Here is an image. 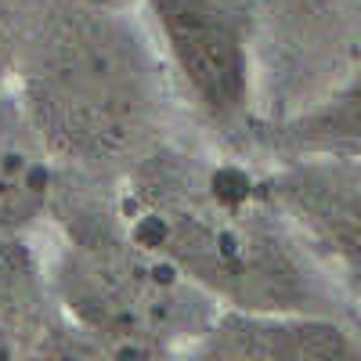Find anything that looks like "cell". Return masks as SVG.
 Wrapping results in <instances>:
<instances>
[{"mask_svg": "<svg viewBox=\"0 0 361 361\" xmlns=\"http://www.w3.org/2000/svg\"><path fill=\"white\" fill-rule=\"evenodd\" d=\"M130 238L228 311L347 314L343 286L267 195L264 177L177 137L112 185Z\"/></svg>", "mask_w": 361, "mask_h": 361, "instance_id": "obj_1", "label": "cell"}, {"mask_svg": "<svg viewBox=\"0 0 361 361\" xmlns=\"http://www.w3.org/2000/svg\"><path fill=\"white\" fill-rule=\"evenodd\" d=\"M8 87L69 173L116 180L188 123L141 11L18 0Z\"/></svg>", "mask_w": 361, "mask_h": 361, "instance_id": "obj_2", "label": "cell"}, {"mask_svg": "<svg viewBox=\"0 0 361 361\" xmlns=\"http://www.w3.org/2000/svg\"><path fill=\"white\" fill-rule=\"evenodd\" d=\"M112 185L105 177L54 170L44 224L58 231V243L44 260L47 293L90 354H188L221 314V304L127 235L116 217Z\"/></svg>", "mask_w": 361, "mask_h": 361, "instance_id": "obj_3", "label": "cell"}, {"mask_svg": "<svg viewBox=\"0 0 361 361\" xmlns=\"http://www.w3.org/2000/svg\"><path fill=\"white\" fill-rule=\"evenodd\" d=\"M137 11L199 134L228 148H250V141H257V0H145Z\"/></svg>", "mask_w": 361, "mask_h": 361, "instance_id": "obj_4", "label": "cell"}, {"mask_svg": "<svg viewBox=\"0 0 361 361\" xmlns=\"http://www.w3.org/2000/svg\"><path fill=\"white\" fill-rule=\"evenodd\" d=\"M264 188L329 275L361 293V156H289Z\"/></svg>", "mask_w": 361, "mask_h": 361, "instance_id": "obj_5", "label": "cell"}, {"mask_svg": "<svg viewBox=\"0 0 361 361\" xmlns=\"http://www.w3.org/2000/svg\"><path fill=\"white\" fill-rule=\"evenodd\" d=\"M188 354L238 361L361 357V333L347 314H253L221 307Z\"/></svg>", "mask_w": 361, "mask_h": 361, "instance_id": "obj_6", "label": "cell"}, {"mask_svg": "<svg viewBox=\"0 0 361 361\" xmlns=\"http://www.w3.org/2000/svg\"><path fill=\"white\" fill-rule=\"evenodd\" d=\"M54 159L15 90H0V235H29L47 221Z\"/></svg>", "mask_w": 361, "mask_h": 361, "instance_id": "obj_7", "label": "cell"}, {"mask_svg": "<svg viewBox=\"0 0 361 361\" xmlns=\"http://www.w3.org/2000/svg\"><path fill=\"white\" fill-rule=\"evenodd\" d=\"M264 141L282 159L289 156H361V54L350 73L322 102L267 127Z\"/></svg>", "mask_w": 361, "mask_h": 361, "instance_id": "obj_8", "label": "cell"}, {"mask_svg": "<svg viewBox=\"0 0 361 361\" xmlns=\"http://www.w3.org/2000/svg\"><path fill=\"white\" fill-rule=\"evenodd\" d=\"M15 22H18V0H0V90H4V87L11 83Z\"/></svg>", "mask_w": 361, "mask_h": 361, "instance_id": "obj_9", "label": "cell"}, {"mask_svg": "<svg viewBox=\"0 0 361 361\" xmlns=\"http://www.w3.org/2000/svg\"><path fill=\"white\" fill-rule=\"evenodd\" d=\"M66 4L80 8H94V11H137L145 0H66Z\"/></svg>", "mask_w": 361, "mask_h": 361, "instance_id": "obj_10", "label": "cell"}]
</instances>
